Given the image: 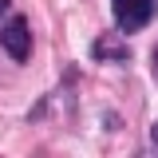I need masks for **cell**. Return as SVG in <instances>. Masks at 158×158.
Masks as SVG:
<instances>
[{
	"mask_svg": "<svg viewBox=\"0 0 158 158\" xmlns=\"http://www.w3.org/2000/svg\"><path fill=\"white\" fill-rule=\"evenodd\" d=\"M111 12H115L118 32H142L150 20H154V0H111Z\"/></svg>",
	"mask_w": 158,
	"mask_h": 158,
	"instance_id": "6da1fadb",
	"label": "cell"
},
{
	"mask_svg": "<svg viewBox=\"0 0 158 158\" xmlns=\"http://www.w3.org/2000/svg\"><path fill=\"white\" fill-rule=\"evenodd\" d=\"M0 48H4L12 59H20V63L32 56V32H28V20L20 16V12L16 16L8 12V24L0 28Z\"/></svg>",
	"mask_w": 158,
	"mask_h": 158,
	"instance_id": "7a4b0ae2",
	"label": "cell"
},
{
	"mask_svg": "<svg viewBox=\"0 0 158 158\" xmlns=\"http://www.w3.org/2000/svg\"><path fill=\"white\" fill-rule=\"evenodd\" d=\"M150 150L158 154V123H154V131H150Z\"/></svg>",
	"mask_w": 158,
	"mask_h": 158,
	"instance_id": "3957f363",
	"label": "cell"
},
{
	"mask_svg": "<svg viewBox=\"0 0 158 158\" xmlns=\"http://www.w3.org/2000/svg\"><path fill=\"white\" fill-rule=\"evenodd\" d=\"M8 12H12V4H8V0H0V16H8Z\"/></svg>",
	"mask_w": 158,
	"mask_h": 158,
	"instance_id": "277c9868",
	"label": "cell"
},
{
	"mask_svg": "<svg viewBox=\"0 0 158 158\" xmlns=\"http://www.w3.org/2000/svg\"><path fill=\"white\" fill-rule=\"evenodd\" d=\"M154 67H158V52H154Z\"/></svg>",
	"mask_w": 158,
	"mask_h": 158,
	"instance_id": "5b68a950",
	"label": "cell"
}]
</instances>
